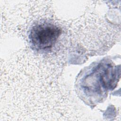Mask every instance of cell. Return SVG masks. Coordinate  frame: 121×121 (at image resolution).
I'll list each match as a JSON object with an SVG mask.
<instances>
[{"label": "cell", "mask_w": 121, "mask_h": 121, "mask_svg": "<svg viewBox=\"0 0 121 121\" xmlns=\"http://www.w3.org/2000/svg\"><path fill=\"white\" fill-rule=\"evenodd\" d=\"M61 33L60 28L49 23L35 25L32 28L29 38L32 45L36 49L51 48L57 42Z\"/></svg>", "instance_id": "6da1fadb"}]
</instances>
